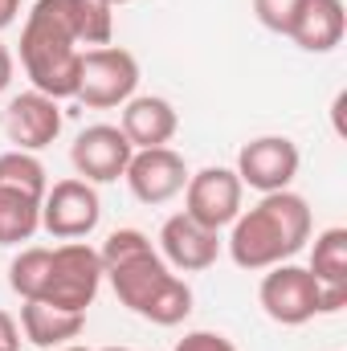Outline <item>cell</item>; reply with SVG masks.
<instances>
[{
    "instance_id": "cell-7",
    "label": "cell",
    "mask_w": 347,
    "mask_h": 351,
    "mask_svg": "<svg viewBox=\"0 0 347 351\" xmlns=\"http://www.w3.org/2000/svg\"><path fill=\"white\" fill-rule=\"evenodd\" d=\"M241 188L246 184L237 180V172L204 168V172L188 176V184H184V213L196 225L221 233L225 225H233L241 217Z\"/></svg>"
},
{
    "instance_id": "cell-10",
    "label": "cell",
    "mask_w": 347,
    "mask_h": 351,
    "mask_svg": "<svg viewBox=\"0 0 347 351\" xmlns=\"http://www.w3.org/2000/svg\"><path fill=\"white\" fill-rule=\"evenodd\" d=\"M131 156H135V147H131L127 135H123L119 127H110V123L86 127V131L74 139V147H70V160H74L78 176H86V184L90 180H94V184L119 180V176L127 172Z\"/></svg>"
},
{
    "instance_id": "cell-23",
    "label": "cell",
    "mask_w": 347,
    "mask_h": 351,
    "mask_svg": "<svg viewBox=\"0 0 347 351\" xmlns=\"http://www.w3.org/2000/svg\"><path fill=\"white\" fill-rule=\"evenodd\" d=\"M172 351H237V348H233V339H225V335H217V331H192V335H184Z\"/></svg>"
},
{
    "instance_id": "cell-9",
    "label": "cell",
    "mask_w": 347,
    "mask_h": 351,
    "mask_svg": "<svg viewBox=\"0 0 347 351\" xmlns=\"http://www.w3.org/2000/svg\"><path fill=\"white\" fill-rule=\"evenodd\" d=\"M294 176H298V147L286 135H261L237 156V180L258 192H286Z\"/></svg>"
},
{
    "instance_id": "cell-19",
    "label": "cell",
    "mask_w": 347,
    "mask_h": 351,
    "mask_svg": "<svg viewBox=\"0 0 347 351\" xmlns=\"http://www.w3.org/2000/svg\"><path fill=\"white\" fill-rule=\"evenodd\" d=\"M37 225H41V200L21 188L0 184V245L29 241L37 233Z\"/></svg>"
},
{
    "instance_id": "cell-28",
    "label": "cell",
    "mask_w": 347,
    "mask_h": 351,
    "mask_svg": "<svg viewBox=\"0 0 347 351\" xmlns=\"http://www.w3.org/2000/svg\"><path fill=\"white\" fill-rule=\"evenodd\" d=\"M66 351H90V348H66Z\"/></svg>"
},
{
    "instance_id": "cell-29",
    "label": "cell",
    "mask_w": 347,
    "mask_h": 351,
    "mask_svg": "<svg viewBox=\"0 0 347 351\" xmlns=\"http://www.w3.org/2000/svg\"><path fill=\"white\" fill-rule=\"evenodd\" d=\"M106 351H127V348H106Z\"/></svg>"
},
{
    "instance_id": "cell-12",
    "label": "cell",
    "mask_w": 347,
    "mask_h": 351,
    "mask_svg": "<svg viewBox=\"0 0 347 351\" xmlns=\"http://www.w3.org/2000/svg\"><path fill=\"white\" fill-rule=\"evenodd\" d=\"M4 127H8V139L16 143V152H41V147H49L58 139V131H62L58 98H45L37 90L12 98L8 114H4Z\"/></svg>"
},
{
    "instance_id": "cell-2",
    "label": "cell",
    "mask_w": 347,
    "mask_h": 351,
    "mask_svg": "<svg viewBox=\"0 0 347 351\" xmlns=\"http://www.w3.org/2000/svg\"><path fill=\"white\" fill-rule=\"evenodd\" d=\"M119 294L123 306H131L139 319L156 323V327H176L192 315V286L184 278H176L168 262L147 245L123 262L102 269Z\"/></svg>"
},
{
    "instance_id": "cell-21",
    "label": "cell",
    "mask_w": 347,
    "mask_h": 351,
    "mask_svg": "<svg viewBox=\"0 0 347 351\" xmlns=\"http://www.w3.org/2000/svg\"><path fill=\"white\" fill-rule=\"evenodd\" d=\"M0 184L8 188H21L29 196H45V168L29 156V152H4L0 156Z\"/></svg>"
},
{
    "instance_id": "cell-6",
    "label": "cell",
    "mask_w": 347,
    "mask_h": 351,
    "mask_svg": "<svg viewBox=\"0 0 347 351\" xmlns=\"http://www.w3.org/2000/svg\"><path fill=\"white\" fill-rule=\"evenodd\" d=\"M261 282V306L274 323L282 327H302L315 315H323V286L311 269L302 265H270Z\"/></svg>"
},
{
    "instance_id": "cell-8",
    "label": "cell",
    "mask_w": 347,
    "mask_h": 351,
    "mask_svg": "<svg viewBox=\"0 0 347 351\" xmlns=\"http://www.w3.org/2000/svg\"><path fill=\"white\" fill-rule=\"evenodd\" d=\"M98 217H102V204L86 180H58L41 196V225L49 229V237H62V241L86 237L94 233Z\"/></svg>"
},
{
    "instance_id": "cell-11",
    "label": "cell",
    "mask_w": 347,
    "mask_h": 351,
    "mask_svg": "<svg viewBox=\"0 0 347 351\" xmlns=\"http://www.w3.org/2000/svg\"><path fill=\"white\" fill-rule=\"evenodd\" d=\"M123 176H127L135 200H143V204H164V200H172L176 192H184V184H188L184 156L172 152V147H147V152H135Z\"/></svg>"
},
{
    "instance_id": "cell-13",
    "label": "cell",
    "mask_w": 347,
    "mask_h": 351,
    "mask_svg": "<svg viewBox=\"0 0 347 351\" xmlns=\"http://www.w3.org/2000/svg\"><path fill=\"white\" fill-rule=\"evenodd\" d=\"M160 250H164L168 265L192 274V269H208V265L217 262L221 241H217L213 229L196 225L188 213H176V217L164 221V229H160Z\"/></svg>"
},
{
    "instance_id": "cell-27",
    "label": "cell",
    "mask_w": 347,
    "mask_h": 351,
    "mask_svg": "<svg viewBox=\"0 0 347 351\" xmlns=\"http://www.w3.org/2000/svg\"><path fill=\"white\" fill-rule=\"evenodd\" d=\"M106 4H110V8H115V4H127V0H106Z\"/></svg>"
},
{
    "instance_id": "cell-4",
    "label": "cell",
    "mask_w": 347,
    "mask_h": 351,
    "mask_svg": "<svg viewBox=\"0 0 347 351\" xmlns=\"http://www.w3.org/2000/svg\"><path fill=\"white\" fill-rule=\"evenodd\" d=\"M98 282H102V258H98V250H90L82 241L58 245L49 254V278H45V290H41L37 302L86 315V306L98 294Z\"/></svg>"
},
{
    "instance_id": "cell-16",
    "label": "cell",
    "mask_w": 347,
    "mask_h": 351,
    "mask_svg": "<svg viewBox=\"0 0 347 351\" xmlns=\"http://www.w3.org/2000/svg\"><path fill=\"white\" fill-rule=\"evenodd\" d=\"M311 274L323 286V315L347 306V229H327L315 241Z\"/></svg>"
},
{
    "instance_id": "cell-1",
    "label": "cell",
    "mask_w": 347,
    "mask_h": 351,
    "mask_svg": "<svg viewBox=\"0 0 347 351\" xmlns=\"http://www.w3.org/2000/svg\"><path fill=\"white\" fill-rule=\"evenodd\" d=\"M311 241V208L294 192H265L258 208L233 221L229 254L241 269H270L290 262Z\"/></svg>"
},
{
    "instance_id": "cell-26",
    "label": "cell",
    "mask_w": 347,
    "mask_h": 351,
    "mask_svg": "<svg viewBox=\"0 0 347 351\" xmlns=\"http://www.w3.org/2000/svg\"><path fill=\"white\" fill-rule=\"evenodd\" d=\"M16 8H21V0H0V29H8L16 21Z\"/></svg>"
},
{
    "instance_id": "cell-14",
    "label": "cell",
    "mask_w": 347,
    "mask_h": 351,
    "mask_svg": "<svg viewBox=\"0 0 347 351\" xmlns=\"http://www.w3.org/2000/svg\"><path fill=\"white\" fill-rule=\"evenodd\" d=\"M344 33H347L344 0H302L286 37H294V45H302L307 53H331L344 41Z\"/></svg>"
},
{
    "instance_id": "cell-18",
    "label": "cell",
    "mask_w": 347,
    "mask_h": 351,
    "mask_svg": "<svg viewBox=\"0 0 347 351\" xmlns=\"http://www.w3.org/2000/svg\"><path fill=\"white\" fill-rule=\"evenodd\" d=\"M53 8L70 25V33H74L78 45H106L110 33H115L106 0H53Z\"/></svg>"
},
{
    "instance_id": "cell-3",
    "label": "cell",
    "mask_w": 347,
    "mask_h": 351,
    "mask_svg": "<svg viewBox=\"0 0 347 351\" xmlns=\"http://www.w3.org/2000/svg\"><path fill=\"white\" fill-rule=\"evenodd\" d=\"M21 62H25V74L33 78L37 94H45V98H74L78 94L82 53H78L70 25L53 8V0L33 4L25 33H21Z\"/></svg>"
},
{
    "instance_id": "cell-17",
    "label": "cell",
    "mask_w": 347,
    "mask_h": 351,
    "mask_svg": "<svg viewBox=\"0 0 347 351\" xmlns=\"http://www.w3.org/2000/svg\"><path fill=\"white\" fill-rule=\"evenodd\" d=\"M82 323H86L82 311H62V306L37 302V298H29L21 306V327H25V339L33 348H58V343L74 339L82 331Z\"/></svg>"
},
{
    "instance_id": "cell-22",
    "label": "cell",
    "mask_w": 347,
    "mask_h": 351,
    "mask_svg": "<svg viewBox=\"0 0 347 351\" xmlns=\"http://www.w3.org/2000/svg\"><path fill=\"white\" fill-rule=\"evenodd\" d=\"M298 8H302V0H254L258 21L265 25V29H274V33H290Z\"/></svg>"
},
{
    "instance_id": "cell-5",
    "label": "cell",
    "mask_w": 347,
    "mask_h": 351,
    "mask_svg": "<svg viewBox=\"0 0 347 351\" xmlns=\"http://www.w3.org/2000/svg\"><path fill=\"white\" fill-rule=\"evenodd\" d=\"M139 86V62L119 49V45H98L82 53V74H78V94L86 106L94 110H106V106H119L127 102Z\"/></svg>"
},
{
    "instance_id": "cell-25",
    "label": "cell",
    "mask_w": 347,
    "mask_h": 351,
    "mask_svg": "<svg viewBox=\"0 0 347 351\" xmlns=\"http://www.w3.org/2000/svg\"><path fill=\"white\" fill-rule=\"evenodd\" d=\"M12 82V53L0 45V94H4V86Z\"/></svg>"
},
{
    "instance_id": "cell-15",
    "label": "cell",
    "mask_w": 347,
    "mask_h": 351,
    "mask_svg": "<svg viewBox=\"0 0 347 351\" xmlns=\"http://www.w3.org/2000/svg\"><path fill=\"white\" fill-rule=\"evenodd\" d=\"M180 119H176L172 102L168 98H127V110H123V123L119 131L127 135V143L135 152H147V147H168V139L176 135Z\"/></svg>"
},
{
    "instance_id": "cell-24",
    "label": "cell",
    "mask_w": 347,
    "mask_h": 351,
    "mask_svg": "<svg viewBox=\"0 0 347 351\" xmlns=\"http://www.w3.org/2000/svg\"><path fill=\"white\" fill-rule=\"evenodd\" d=\"M16 348H21L16 323H12V315H4V311H0V351H16Z\"/></svg>"
},
{
    "instance_id": "cell-20",
    "label": "cell",
    "mask_w": 347,
    "mask_h": 351,
    "mask_svg": "<svg viewBox=\"0 0 347 351\" xmlns=\"http://www.w3.org/2000/svg\"><path fill=\"white\" fill-rule=\"evenodd\" d=\"M49 254L53 250H25L21 258H12L8 265V286L29 302V298H41L45 290V278H49Z\"/></svg>"
}]
</instances>
